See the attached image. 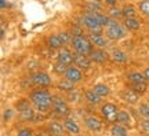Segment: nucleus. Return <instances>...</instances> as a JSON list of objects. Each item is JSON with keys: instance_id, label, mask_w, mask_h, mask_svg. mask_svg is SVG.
<instances>
[{"instance_id": "obj_18", "label": "nucleus", "mask_w": 149, "mask_h": 136, "mask_svg": "<svg viewBox=\"0 0 149 136\" xmlns=\"http://www.w3.org/2000/svg\"><path fill=\"white\" fill-rule=\"evenodd\" d=\"M123 25L126 26V29L128 32H137L141 28V22H139L137 17H133V18H124Z\"/></svg>"}, {"instance_id": "obj_19", "label": "nucleus", "mask_w": 149, "mask_h": 136, "mask_svg": "<svg viewBox=\"0 0 149 136\" xmlns=\"http://www.w3.org/2000/svg\"><path fill=\"white\" fill-rule=\"evenodd\" d=\"M84 98L87 102H90L91 105H100L102 102V96H100L94 89H87L84 92Z\"/></svg>"}, {"instance_id": "obj_5", "label": "nucleus", "mask_w": 149, "mask_h": 136, "mask_svg": "<svg viewBox=\"0 0 149 136\" xmlns=\"http://www.w3.org/2000/svg\"><path fill=\"white\" fill-rule=\"evenodd\" d=\"M53 110L55 111V114L59 115V117H65V115H68L70 113L69 105L59 95H54L53 96Z\"/></svg>"}, {"instance_id": "obj_40", "label": "nucleus", "mask_w": 149, "mask_h": 136, "mask_svg": "<svg viewBox=\"0 0 149 136\" xmlns=\"http://www.w3.org/2000/svg\"><path fill=\"white\" fill-rule=\"evenodd\" d=\"M142 73H144V76L145 77H146V80H148V83H149V68H146L144 70V72H142Z\"/></svg>"}, {"instance_id": "obj_27", "label": "nucleus", "mask_w": 149, "mask_h": 136, "mask_svg": "<svg viewBox=\"0 0 149 136\" xmlns=\"http://www.w3.org/2000/svg\"><path fill=\"white\" fill-rule=\"evenodd\" d=\"M108 15L111 17L112 19H120V18H124L123 17V10L122 8H119V7H116V6H112V7H109L108 8Z\"/></svg>"}, {"instance_id": "obj_12", "label": "nucleus", "mask_w": 149, "mask_h": 136, "mask_svg": "<svg viewBox=\"0 0 149 136\" xmlns=\"http://www.w3.org/2000/svg\"><path fill=\"white\" fill-rule=\"evenodd\" d=\"M87 37L95 48H105L108 46V39L102 33H90Z\"/></svg>"}, {"instance_id": "obj_41", "label": "nucleus", "mask_w": 149, "mask_h": 136, "mask_svg": "<svg viewBox=\"0 0 149 136\" xmlns=\"http://www.w3.org/2000/svg\"><path fill=\"white\" fill-rule=\"evenodd\" d=\"M6 7V0H1V8H4Z\"/></svg>"}, {"instance_id": "obj_22", "label": "nucleus", "mask_w": 149, "mask_h": 136, "mask_svg": "<svg viewBox=\"0 0 149 136\" xmlns=\"http://www.w3.org/2000/svg\"><path fill=\"white\" fill-rule=\"evenodd\" d=\"M111 133L112 136H127L128 135V131L126 125H123V124H115V125L111 128Z\"/></svg>"}, {"instance_id": "obj_32", "label": "nucleus", "mask_w": 149, "mask_h": 136, "mask_svg": "<svg viewBox=\"0 0 149 136\" xmlns=\"http://www.w3.org/2000/svg\"><path fill=\"white\" fill-rule=\"evenodd\" d=\"M139 114L144 118H149V105L148 103H139Z\"/></svg>"}, {"instance_id": "obj_39", "label": "nucleus", "mask_w": 149, "mask_h": 136, "mask_svg": "<svg viewBox=\"0 0 149 136\" xmlns=\"http://www.w3.org/2000/svg\"><path fill=\"white\" fill-rule=\"evenodd\" d=\"M11 117H13V111H11V110H7V111L4 113V120H6V121H8V120L11 118Z\"/></svg>"}, {"instance_id": "obj_35", "label": "nucleus", "mask_w": 149, "mask_h": 136, "mask_svg": "<svg viewBox=\"0 0 149 136\" xmlns=\"http://www.w3.org/2000/svg\"><path fill=\"white\" fill-rule=\"evenodd\" d=\"M131 85H133L131 88H133L134 91L139 92V94H142L145 89H146V84H131Z\"/></svg>"}, {"instance_id": "obj_8", "label": "nucleus", "mask_w": 149, "mask_h": 136, "mask_svg": "<svg viewBox=\"0 0 149 136\" xmlns=\"http://www.w3.org/2000/svg\"><path fill=\"white\" fill-rule=\"evenodd\" d=\"M64 77L65 79H68V80H70L72 83L77 84L83 80L84 76H83V70H81V69H79L77 66H74V65H70V66H68L66 70H65Z\"/></svg>"}, {"instance_id": "obj_26", "label": "nucleus", "mask_w": 149, "mask_h": 136, "mask_svg": "<svg viewBox=\"0 0 149 136\" xmlns=\"http://www.w3.org/2000/svg\"><path fill=\"white\" fill-rule=\"evenodd\" d=\"M93 89H94L100 96H102V98H104V96H108V95L111 94V88L108 87L107 84H95V85L93 87Z\"/></svg>"}, {"instance_id": "obj_6", "label": "nucleus", "mask_w": 149, "mask_h": 136, "mask_svg": "<svg viewBox=\"0 0 149 136\" xmlns=\"http://www.w3.org/2000/svg\"><path fill=\"white\" fill-rule=\"evenodd\" d=\"M101 114L102 117L108 121V122H117V114H119V110L117 106L115 103H104L101 106Z\"/></svg>"}, {"instance_id": "obj_33", "label": "nucleus", "mask_w": 149, "mask_h": 136, "mask_svg": "<svg viewBox=\"0 0 149 136\" xmlns=\"http://www.w3.org/2000/svg\"><path fill=\"white\" fill-rule=\"evenodd\" d=\"M66 68H68L66 65H62L61 62L57 61V63L54 65V72H55V73H58V74H64L65 70H66Z\"/></svg>"}, {"instance_id": "obj_42", "label": "nucleus", "mask_w": 149, "mask_h": 136, "mask_svg": "<svg viewBox=\"0 0 149 136\" xmlns=\"http://www.w3.org/2000/svg\"><path fill=\"white\" fill-rule=\"evenodd\" d=\"M94 1H101V0H94Z\"/></svg>"}, {"instance_id": "obj_23", "label": "nucleus", "mask_w": 149, "mask_h": 136, "mask_svg": "<svg viewBox=\"0 0 149 136\" xmlns=\"http://www.w3.org/2000/svg\"><path fill=\"white\" fill-rule=\"evenodd\" d=\"M19 111H21L19 117H21L22 121H33L35 120V111H33V109L31 106H26L25 109L19 110Z\"/></svg>"}, {"instance_id": "obj_13", "label": "nucleus", "mask_w": 149, "mask_h": 136, "mask_svg": "<svg viewBox=\"0 0 149 136\" xmlns=\"http://www.w3.org/2000/svg\"><path fill=\"white\" fill-rule=\"evenodd\" d=\"M86 126L93 132H101L102 131V121L100 118H97L94 115L87 117L86 118Z\"/></svg>"}, {"instance_id": "obj_1", "label": "nucleus", "mask_w": 149, "mask_h": 136, "mask_svg": "<svg viewBox=\"0 0 149 136\" xmlns=\"http://www.w3.org/2000/svg\"><path fill=\"white\" fill-rule=\"evenodd\" d=\"M29 99L33 103L35 109L40 113H47L53 109V95L46 89H35L29 94Z\"/></svg>"}, {"instance_id": "obj_37", "label": "nucleus", "mask_w": 149, "mask_h": 136, "mask_svg": "<svg viewBox=\"0 0 149 136\" xmlns=\"http://www.w3.org/2000/svg\"><path fill=\"white\" fill-rule=\"evenodd\" d=\"M141 128L144 132H149V118H145L141 121Z\"/></svg>"}, {"instance_id": "obj_4", "label": "nucleus", "mask_w": 149, "mask_h": 136, "mask_svg": "<svg viewBox=\"0 0 149 136\" xmlns=\"http://www.w3.org/2000/svg\"><path fill=\"white\" fill-rule=\"evenodd\" d=\"M72 47H73L74 52L84 54V55H90V52L94 50L93 43L87 36H76L72 40Z\"/></svg>"}, {"instance_id": "obj_3", "label": "nucleus", "mask_w": 149, "mask_h": 136, "mask_svg": "<svg viewBox=\"0 0 149 136\" xmlns=\"http://www.w3.org/2000/svg\"><path fill=\"white\" fill-rule=\"evenodd\" d=\"M80 21H81V25L90 32V33H102L104 29H105V28L101 25V22L98 21L95 11H88V12H86L84 15L80 18Z\"/></svg>"}, {"instance_id": "obj_30", "label": "nucleus", "mask_w": 149, "mask_h": 136, "mask_svg": "<svg viewBox=\"0 0 149 136\" xmlns=\"http://www.w3.org/2000/svg\"><path fill=\"white\" fill-rule=\"evenodd\" d=\"M137 7H138V11L142 15L149 18V0H141Z\"/></svg>"}, {"instance_id": "obj_28", "label": "nucleus", "mask_w": 149, "mask_h": 136, "mask_svg": "<svg viewBox=\"0 0 149 136\" xmlns=\"http://www.w3.org/2000/svg\"><path fill=\"white\" fill-rule=\"evenodd\" d=\"M117 122L123 124V125H130L131 124V117H130V114H128L127 111L120 110L119 114H117Z\"/></svg>"}, {"instance_id": "obj_7", "label": "nucleus", "mask_w": 149, "mask_h": 136, "mask_svg": "<svg viewBox=\"0 0 149 136\" xmlns=\"http://www.w3.org/2000/svg\"><path fill=\"white\" fill-rule=\"evenodd\" d=\"M31 81L35 85H39V87H50L53 84L51 77L47 73H44V72H35V73H32L31 74Z\"/></svg>"}, {"instance_id": "obj_29", "label": "nucleus", "mask_w": 149, "mask_h": 136, "mask_svg": "<svg viewBox=\"0 0 149 136\" xmlns=\"http://www.w3.org/2000/svg\"><path fill=\"white\" fill-rule=\"evenodd\" d=\"M59 40L62 41V44L65 46H72V40H73V36L70 35V32H59L58 33Z\"/></svg>"}, {"instance_id": "obj_36", "label": "nucleus", "mask_w": 149, "mask_h": 136, "mask_svg": "<svg viewBox=\"0 0 149 136\" xmlns=\"http://www.w3.org/2000/svg\"><path fill=\"white\" fill-rule=\"evenodd\" d=\"M18 136H35V135H33V131L31 128H22L21 131L18 132Z\"/></svg>"}, {"instance_id": "obj_17", "label": "nucleus", "mask_w": 149, "mask_h": 136, "mask_svg": "<svg viewBox=\"0 0 149 136\" xmlns=\"http://www.w3.org/2000/svg\"><path fill=\"white\" fill-rule=\"evenodd\" d=\"M126 77H127V80L131 84H146L148 83V80L144 76V73H139V72H130V73H127Z\"/></svg>"}, {"instance_id": "obj_16", "label": "nucleus", "mask_w": 149, "mask_h": 136, "mask_svg": "<svg viewBox=\"0 0 149 136\" xmlns=\"http://www.w3.org/2000/svg\"><path fill=\"white\" fill-rule=\"evenodd\" d=\"M111 59L117 65H122V63H127L128 57L127 54L122 51V50H113L111 52Z\"/></svg>"}, {"instance_id": "obj_21", "label": "nucleus", "mask_w": 149, "mask_h": 136, "mask_svg": "<svg viewBox=\"0 0 149 136\" xmlns=\"http://www.w3.org/2000/svg\"><path fill=\"white\" fill-rule=\"evenodd\" d=\"M46 43H47V46L50 48H54V50H59V48L64 47V44L62 41L59 40L58 35H53V36H48L46 39Z\"/></svg>"}, {"instance_id": "obj_25", "label": "nucleus", "mask_w": 149, "mask_h": 136, "mask_svg": "<svg viewBox=\"0 0 149 136\" xmlns=\"http://www.w3.org/2000/svg\"><path fill=\"white\" fill-rule=\"evenodd\" d=\"M123 10V17L124 18H133V17H137V12L138 10H135V7L133 4H124L122 7Z\"/></svg>"}, {"instance_id": "obj_10", "label": "nucleus", "mask_w": 149, "mask_h": 136, "mask_svg": "<svg viewBox=\"0 0 149 136\" xmlns=\"http://www.w3.org/2000/svg\"><path fill=\"white\" fill-rule=\"evenodd\" d=\"M91 59L88 55L84 54H79V52H73V65L77 66L81 70H88L91 68Z\"/></svg>"}, {"instance_id": "obj_31", "label": "nucleus", "mask_w": 149, "mask_h": 136, "mask_svg": "<svg viewBox=\"0 0 149 136\" xmlns=\"http://www.w3.org/2000/svg\"><path fill=\"white\" fill-rule=\"evenodd\" d=\"M80 96H81V95H80L76 89H72V91H69V92H68V96H66V98H68V100H69V102H72V103H79V102H80Z\"/></svg>"}, {"instance_id": "obj_14", "label": "nucleus", "mask_w": 149, "mask_h": 136, "mask_svg": "<svg viewBox=\"0 0 149 136\" xmlns=\"http://www.w3.org/2000/svg\"><path fill=\"white\" fill-rule=\"evenodd\" d=\"M47 132H48V135H51V136H64L65 126L61 125L57 121H51L47 126Z\"/></svg>"}, {"instance_id": "obj_20", "label": "nucleus", "mask_w": 149, "mask_h": 136, "mask_svg": "<svg viewBox=\"0 0 149 136\" xmlns=\"http://www.w3.org/2000/svg\"><path fill=\"white\" fill-rule=\"evenodd\" d=\"M64 126H65V131L69 132L70 135H79L80 133V126L77 125V122L73 120H65L64 121Z\"/></svg>"}, {"instance_id": "obj_11", "label": "nucleus", "mask_w": 149, "mask_h": 136, "mask_svg": "<svg viewBox=\"0 0 149 136\" xmlns=\"http://www.w3.org/2000/svg\"><path fill=\"white\" fill-rule=\"evenodd\" d=\"M57 61L61 62L62 65L70 66V65H73V52H72L68 47L59 48L58 54H57Z\"/></svg>"}, {"instance_id": "obj_9", "label": "nucleus", "mask_w": 149, "mask_h": 136, "mask_svg": "<svg viewBox=\"0 0 149 136\" xmlns=\"http://www.w3.org/2000/svg\"><path fill=\"white\" fill-rule=\"evenodd\" d=\"M88 57H90L91 62L97 63V65H105L109 61V52H107L104 48H94Z\"/></svg>"}, {"instance_id": "obj_2", "label": "nucleus", "mask_w": 149, "mask_h": 136, "mask_svg": "<svg viewBox=\"0 0 149 136\" xmlns=\"http://www.w3.org/2000/svg\"><path fill=\"white\" fill-rule=\"evenodd\" d=\"M104 32H105L108 39L113 40V41H119V40H122V39L127 36L126 26L123 23H120V22H117L116 19H112V22L104 29Z\"/></svg>"}, {"instance_id": "obj_34", "label": "nucleus", "mask_w": 149, "mask_h": 136, "mask_svg": "<svg viewBox=\"0 0 149 136\" xmlns=\"http://www.w3.org/2000/svg\"><path fill=\"white\" fill-rule=\"evenodd\" d=\"M69 32H70V35H72L73 37H76V36H84V33H83L84 30H83L80 26H73Z\"/></svg>"}, {"instance_id": "obj_38", "label": "nucleus", "mask_w": 149, "mask_h": 136, "mask_svg": "<svg viewBox=\"0 0 149 136\" xmlns=\"http://www.w3.org/2000/svg\"><path fill=\"white\" fill-rule=\"evenodd\" d=\"M104 1H105V4L108 7H112V6H116L117 1H123V0H104Z\"/></svg>"}, {"instance_id": "obj_15", "label": "nucleus", "mask_w": 149, "mask_h": 136, "mask_svg": "<svg viewBox=\"0 0 149 136\" xmlns=\"http://www.w3.org/2000/svg\"><path fill=\"white\" fill-rule=\"evenodd\" d=\"M122 98L126 100V102H128V103L135 105V103L138 102L139 95H138V92H137V91H134L133 88H127V89H124V91H123Z\"/></svg>"}, {"instance_id": "obj_24", "label": "nucleus", "mask_w": 149, "mask_h": 136, "mask_svg": "<svg viewBox=\"0 0 149 136\" xmlns=\"http://www.w3.org/2000/svg\"><path fill=\"white\" fill-rule=\"evenodd\" d=\"M57 88H58L59 91L69 92V91L74 89V83H72L70 80H68V79H65L64 77V80H59V83L57 84Z\"/></svg>"}]
</instances>
